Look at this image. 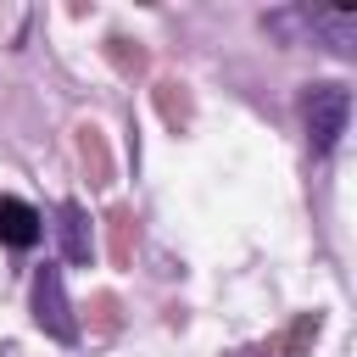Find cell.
I'll return each mask as SVG.
<instances>
[{
	"mask_svg": "<svg viewBox=\"0 0 357 357\" xmlns=\"http://www.w3.org/2000/svg\"><path fill=\"white\" fill-rule=\"evenodd\" d=\"M301 117H307V145L312 156H329L351 123V89L346 84H307L301 95Z\"/></svg>",
	"mask_w": 357,
	"mask_h": 357,
	"instance_id": "obj_1",
	"label": "cell"
},
{
	"mask_svg": "<svg viewBox=\"0 0 357 357\" xmlns=\"http://www.w3.org/2000/svg\"><path fill=\"white\" fill-rule=\"evenodd\" d=\"M33 324L50 340H61V346L78 340V318H73V301H67V284H61V268L56 262H45L33 273Z\"/></svg>",
	"mask_w": 357,
	"mask_h": 357,
	"instance_id": "obj_2",
	"label": "cell"
},
{
	"mask_svg": "<svg viewBox=\"0 0 357 357\" xmlns=\"http://www.w3.org/2000/svg\"><path fill=\"white\" fill-rule=\"evenodd\" d=\"M39 234H45V218H39L28 201H17V195H0V245H11V251H28V245H39Z\"/></svg>",
	"mask_w": 357,
	"mask_h": 357,
	"instance_id": "obj_3",
	"label": "cell"
},
{
	"mask_svg": "<svg viewBox=\"0 0 357 357\" xmlns=\"http://www.w3.org/2000/svg\"><path fill=\"white\" fill-rule=\"evenodd\" d=\"M301 22H307V39L318 33L335 56H351L357 50V11H307L301 6Z\"/></svg>",
	"mask_w": 357,
	"mask_h": 357,
	"instance_id": "obj_4",
	"label": "cell"
},
{
	"mask_svg": "<svg viewBox=\"0 0 357 357\" xmlns=\"http://www.w3.org/2000/svg\"><path fill=\"white\" fill-rule=\"evenodd\" d=\"M56 229H61V257L67 262H89V218H84L78 201H61Z\"/></svg>",
	"mask_w": 357,
	"mask_h": 357,
	"instance_id": "obj_5",
	"label": "cell"
}]
</instances>
